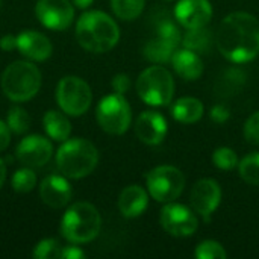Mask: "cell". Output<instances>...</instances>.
<instances>
[{"label": "cell", "mask_w": 259, "mask_h": 259, "mask_svg": "<svg viewBox=\"0 0 259 259\" xmlns=\"http://www.w3.org/2000/svg\"><path fill=\"white\" fill-rule=\"evenodd\" d=\"M219 52L234 64H244L259 53V21L249 12H232L215 32Z\"/></svg>", "instance_id": "obj_1"}, {"label": "cell", "mask_w": 259, "mask_h": 259, "mask_svg": "<svg viewBox=\"0 0 259 259\" xmlns=\"http://www.w3.org/2000/svg\"><path fill=\"white\" fill-rule=\"evenodd\" d=\"M76 38L80 47L93 53H105L120 39L117 23L102 11H88L76 23Z\"/></svg>", "instance_id": "obj_2"}, {"label": "cell", "mask_w": 259, "mask_h": 259, "mask_svg": "<svg viewBox=\"0 0 259 259\" xmlns=\"http://www.w3.org/2000/svg\"><path fill=\"white\" fill-rule=\"evenodd\" d=\"M99 162L96 146L83 138L67 140L56 152L59 171L70 179H82L94 171Z\"/></svg>", "instance_id": "obj_3"}, {"label": "cell", "mask_w": 259, "mask_h": 259, "mask_svg": "<svg viewBox=\"0 0 259 259\" xmlns=\"http://www.w3.org/2000/svg\"><path fill=\"white\" fill-rule=\"evenodd\" d=\"M102 228V217L96 206L87 202L73 203L64 214L61 222V234L73 244L93 241Z\"/></svg>", "instance_id": "obj_4"}, {"label": "cell", "mask_w": 259, "mask_h": 259, "mask_svg": "<svg viewBox=\"0 0 259 259\" xmlns=\"http://www.w3.org/2000/svg\"><path fill=\"white\" fill-rule=\"evenodd\" d=\"M41 87V73L32 62L15 61L2 74V90L12 102L30 100Z\"/></svg>", "instance_id": "obj_5"}, {"label": "cell", "mask_w": 259, "mask_h": 259, "mask_svg": "<svg viewBox=\"0 0 259 259\" xmlns=\"http://www.w3.org/2000/svg\"><path fill=\"white\" fill-rule=\"evenodd\" d=\"M140 99L150 106H167L175 96V80L171 73L161 65L146 68L137 80Z\"/></svg>", "instance_id": "obj_6"}, {"label": "cell", "mask_w": 259, "mask_h": 259, "mask_svg": "<svg viewBox=\"0 0 259 259\" xmlns=\"http://www.w3.org/2000/svg\"><path fill=\"white\" fill-rule=\"evenodd\" d=\"M146 185L152 199L159 203H170L182 194L185 188V176L173 165H161L147 173Z\"/></svg>", "instance_id": "obj_7"}, {"label": "cell", "mask_w": 259, "mask_h": 259, "mask_svg": "<svg viewBox=\"0 0 259 259\" xmlns=\"http://www.w3.org/2000/svg\"><path fill=\"white\" fill-rule=\"evenodd\" d=\"M96 117L99 126L111 135H121L124 134L132 120V112L127 100L123 97V94L114 93L109 96H105L96 109Z\"/></svg>", "instance_id": "obj_8"}, {"label": "cell", "mask_w": 259, "mask_h": 259, "mask_svg": "<svg viewBox=\"0 0 259 259\" xmlns=\"http://www.w3.org/2000/svg\"><path fill=\"white\" fill-rule=\"evenodd\" d=\"M93 100L90 85L77 76H65L56 88V102L64 114L71 117L83 115Z\"/></svg>", "instance_id": "obj_9"}, {"label": "cell", "mask_w": 259, "mask_h": 259, "mask_svg": "<svg viewBox=\"0 0 259 259\" xmlns=\"http://www.w3.org/2000/svg\"><path fill=\"white\" fill-rule=\"evenodd\" d=\"M159 222L164 231L173 237H191L199 228L194 209L191 211L185 205L175 202H170L162 208Z\"/></svg>", "instance_id": "obj_10"}, {"label": "cell", "mask_w": 259, "mask_h": 259, "mask_svg": "<svg viewBox=\"0 0 259 259\" xmlns=\"http://www.w3.org/2000/svg\"><path fill=\"white\" fill-rule=\"evenodd\" d=\"M35 14L44 27L65 30L73 21L74 9L68 0H38Z\"/></svg>", "instance_id": "obj_11"}, {"label": "cell", "mask_w": 259, "mask_h": 259, "mask_svg": "<svg viewBox=\"0 0 259 259\" xmlns=\"http://www.w3.org/2000/svg\"><path fill=\"white\" fill-rule=\"evenodd\" d=\"M190 200L194 212L202 215L205 222H209L222 202V188L214 179H202L193 187Z\"/></svg>", "instance_id": "obj_12"}, {"label": "cell", "mask_w": 259, "mask_h": 259, "mask_svg": "<svg viewBox=\"0 0 259 259\" xmlns=\"http://www.w3.org/2000/svg\"><path fill=\"white\" fill-rule=\"evenodd\" d=\"M52 155H53L52 143L41 135H29L23 138L15 150L17 159L30 168L42 167L50 161Z\"/></svg>", "instance_id": "obj_13"}, {"label": "cell", "mask_w": 259, "mask_h": 259, "mask_svg": "<svg viewBox=\"0 0 259 259\" xmlns=\"http://www.w3.org/2000/svg\"><path fill=\"white\" fill-rule=\"evenodd\" d=\"M175 17L185 29L208 26L212 17L209 0H179L175 8Z\"/></svg>", "instance_id": "obj_14"}, {"label": "cell", "mask_w": 259, "mask_h": 259, "mask_svg": "<svg viewBox=\"0 0 259 259\" xmlns=\"http://www.w3.org/2000/svg\"><path fill=\"white\" fill-rule=\"evenodd\" d=\"M135 134L144 144H161L167 135V120L156 111H144L135 121Z\"/></svg>", "instance_id": "obj_15"}, {"label": "cell", "mask_w": 259, "mask_h": 259, "mask_svg": "<svg viewBox=\"0 0 259 259\" xmlns=\"http://www.w3.org/2000/svg\"><path fill=\"white\" fill-rule=\"evenodd\" d=\"M71 194L73 191H71L68 181L56 175L44 178L39 187V196H41L42 203L53 209L64 208L70 202Z\"/></svg>", "instance_id": "obj_16"}, {"label": "cell", "mask_w": 259, "mask_h": 259, "mask_svg": "<svg viewBox=\"0 0 259 259\" xmlns=\"http://www.w3.org/2000/svg\"><path fill=\"white\" fill-rule=\"evenodd\" d=\"M17 49L30 61H46L50 58L53 50L50 39L35 30L21 32L17 36Z\"/></svg>", "instance_id": "obj_17"}, {"label": "cell", "mask_w": 259, "mask_h": 259, "mask_svg": "<svg viewBox=\"0 0 259 259\" xmlns=\"http://www.w3.org/2000/svg\"><path fill=\"white\" fill-rule=\"evenodd\" d=\"M149 205V194L140 185L126 187L118 197V209L121 215L127 219H135L141 215Z\"/></svg>", "instance_id": "obj_18"}, {"label": "cell", "mask_w": 259, "mask_h": 259, "mask_svg": "<svg viewBox=\"0 0 259 259\" xmlns=\"http://www.w3.org/2000/svg\"><path fill=\"white\" fill-rule=\"evenodd\" d=\"M171 64L175 71L185 80H196L203 73V62L199 53L185 47L181 50H175Z\"/></svg>", "instance_id": "obj_19"}, {"label": "cell", "mask_w": 259, "mask_h": 259, "mask_svg": "<svg viewBox=\"0 0 259 259\" xmlns=\"http://www.w3.org/2000/svg\"><path fill=\"white\" fill-rule=\"evenodd\" d=\"M203 103L196 97H182L176 100L171 106L173 118L185 124H193L199 121L203 115Z\"/></svg>", "instance_id": "obj_20"}, {"label": "cell", "mask_w": 259, "mask_h": 259, "mask_svg": "<svg viewBox=\"0 0 259 259\" xmlns=\"http://www.w3.org/2000/svg\"><path fill=\"white\" fill-rule=\"evenodd\" d=\"M42 124L47 135L55 141H67L71 134V124L68 118L58 111L46 112L42 118Z\"/></svg>", "instance_id": "obj_21"}, {"label": "cell", "mask_w": 259, "mask_h": 259, "mask_svg": "<svg viewBox=\"0 0 259 259\" xmlns=\"http://www.w3.org/2000/svg\"><path fill=\"white\" fill-rule=\"evenodd\" d=\"M246 83V74L240 68H228L215 83V93L220 97H231L241 91Z\"/></svg>", "instance_id": "obj_22"}, {"label": "cell", "mask_w": 259, "mask_h": 259, "mask_svg": "<svg viewBox=\"0 0 259 259\" xmlns=\"http://www.w3.org/2000/svg\"><path fill=\"white\" fill-rule=\"evenodd\" d=\"M212 41H215V36L208 29V26L187 29V33L182 38L184 47L196 53H208L212 47Z\"/></svg>", "instance_id": "obj_23"}, {"label": "cell", "mask_w": 259, "mask_h": 259, "mask_svg": "<svg viewBox=\"0 0 259 259\" xmlns=\"http://www.w3.org/2000/svg\"><path fill=\"white\" fill-rule=\"evenodd\" d=\"M175 50H176L175 46H171L167 41L161 39L159 36H156L155 39H150L146 42L143 53L147 61H152L155 64H165V62L171 61Z\"/></svg>", "instance_id": "obj_24"}, {"label": "cell", "mask_w": 259, "mask_h": 259, "mask_svg": "<svg viewBox=\"0 0 259 259\" xmlns=\"http://www.w3.org/2000/svg\"><path fill=\"white\" fill-rule=\"evenodd\" d=\"M146 0H111L114 14L124 21H132L138 18L144 9Z\"/></svg>", "instance_id": "obj_25"}, {"label": "cell", "mask_w": 259, "mask_h": 259, "mask_svg": "<svg viewBox=\"0 0 259 259\" xmlns=\"http://www.w3.org/2000/svg\"><path fill=\"white\" fill-rule=\"evenodd\" d=\"M240 176L250 185H259V152L244 156L238 164Z\"/></svg>", "instance_id": "obj_26"}, {"label": "cell", "mask_w": 259, "mask_h": 259, "mask_svg": "<svg viewBox=\"0 0 259 259\" xmlns=\"http://www.w3.org/2000/svg\"><path fill=\"white\" fill-rule=\"evenodd\" d=\"M9 129L15 134H24L29 126H30V117L29 114L20 108V106H12L9 111H8V120H6Z\"/></svg>", "instance_id": "obj_27"}, {"label": "cell", "mask_w": 259, "mask_h": 259, "mask_svg": "<svg viewBox=\"0 0 259 259\" xmlns=\"http://www.w3.org/2000/svg\"><path fill=\"white\" fill-rule=\"evenodd\" d=\"M212 162H214V165L217 168L226 170V171L234 170L240 164L237 153L231 147H219V149H215V152L212 153Z\"/></svg>", "instance_id": "obj_28"}, {"label": "cell", "mask_w": 259, "mask_h": 259, "mask_svg": "<svg viewBox=\"0 0 259 259\" xmlns=\"http://www.w3.org/2000/svg\"><path fill=\"white\" fill-rule=\"evenodd\" d=\"M35 184H36V176L30 170V167L20 168L12 176V188L17 193H29L35 188Z\"/></svg>", "instance_id": "obj_29"}, {"label": "cell", "mask_w": 259, "mask_h": 259, "mask_svg": "<svg viewBox=\"0 0 259 259\" xmlns=\"http://www.w3.org/2000/svg\"><path fill=\"white\" fill-rule=\"evenodd\" d=\"M156 36H159L161 39L167 41L168 44H171L175 47H178L182 42V36H181V32H179L178 26L168 18H164V20H161L158 23Z\"/></svg>", "instance_id": "obj_30"}, {"label": "cell", "mask_w": 259, "mask_h": 259, "mask_svg": "<svg viewBox=\"0 0 259 259\" xmlns=\"http://www.w3.org/2000/svg\"><path fill=\"white\" fill-rule=\"evenodd\" d=\"M194 256L197 259H226L228 253L220 243L208 240L196 247Z\"/></svg>", "instance_id": "obj_31"}, {"label": "cell", "mask_w": 259, "mask_h": 259, "mask_svg": "<svg viewBox=\"0 0 259 259\" xmlns=\"http://www.w3.org/2000/svg\"><path fill=\"white\" fill-rule=\"evenodd\" d=\"M62 246L56 240H42L33 249L32 256L35 259H58L61 258Z\"/></svg>", "instance_id": "obj_32"}, {"label": "cell", "mask_w": 259, "mask_h": 259, "mask_svg": "<svg viewBox=\"0 0 259 259\" xmlns=\"http://www.w3.org/2000/svg\"><path fill=\"white\" fill-rule=\"evenodd\" d=\"M244 138L247 143L259 146V111L253 112L244 123Z\"/></svg>", "instance_id": "obj_33"}, {"label": "cell", "mask_w": 259, "mask_h": 259, "mask_svg": "<svg viewBox=\"0 0 259 259\" xmlns=\"http://www.w3.org/2000/svg\"><path fill=\"white\" fill-rule=\"evenodd\" d=\"M229 117H231V111L225 103H217L209 111V118L217 124H222V123L228 121Z\"/></svg>", "instance_id": "obj_34"}, {"label": "cell", "mask_w": 259, "mask_h": 259, "mask_svg": "<svg viewBox=\"0 0 259 259\" xmlns=\"http://www.w3.org/2000/svg\"><path fill=\"white\" fill-rule=\"evenodd\" d=\"M111 83H112L114 91L118 93V94H124V93H127L129 88H131V79H129V76L124 74V73L115 74Z\"/></svg>", "instance_id": "obj_35"}, {"label": "cell", "mask_w": 259, "mask_h": 259, "mask_svg": "<svg viewBox=\"0 0 259 259\" xmlns=\"http://www.w3.org/2000/svg\"><path fill=\"white\" fill-rule=\"evenodd\" d=\"M61 258L64 259H82L85 258V253L76 247V246H67V247H62L61 250Z\"/></svg>", "instance_id": "obj_36"}, {"label": "cell", "mask_w": 259, "mask_h": 259, "mask_svg": "<svg viewBox=\"0 0 259 259\" xmlns=\"http://www.w3.org/2000/svg\"><path fill=\"white\" fill-rule=\"evenodd\" d=\"M11 143V129L8 123L0 120V152L5 150Z\"/></svg>", "instance_id": "obj_37"}, {"label": "cell", "mask_w": 259, "mask_h": 259, "mask_svg": "<svg viewBox=\"0 0 259 259\" xmlns=\"http://www.w3.org/2000/svg\"><path fill=\"white\" fill-rule=\"evenodd\" d=\"M0 49L2 50H6V52H11V50L17 49V36H14V35H5L0 39Z\"/></svg>", "instance_id": "obj_38"}, {"label": "cell", "mask_w": 259, "mask_h": 259, "mask_svg": "<svg viewBox=\"0 0 259 259\" xmlns=\"http://www.w3.org/2000/svg\"><path fill=\"white\" fill-rule=\"evenodd\" d=\"M5 181H6V165H5L3 159H0V188L3 187Z\"/></svg>", "instance_id": "obj_39"}, {"label": "cell", "mask_w": 259, "mask_h": 259, "mask_svg": "<svg viewBox=\"0 0 259 259\" xmlns=\"http://www.w3.org/2000/svg\"><path fill=\"white\" fill-rule=\"evenodd\" d=\"M93 2H94V0H73V3H74L77 8H80V9L88 8L90 5H93Z\"/></svg>", "instance_id": "obj_40"}, {"label": "cell", "mask_w": 259, "mask_h": 259, "mask_svg": "<svg viewBox=\"0 0 259 259\" xmlns=\"http://www.w3.org/2000/svg\"><path fill=\"white\" fill-rule=\"evenodd\" d=\"M2 3H3V0H0V8H2Z\"/></svg>", "instance_id": "obj_41"}, {"label": "cell", "mask_w": 259, "mask_h": 259, "mask_svg": "<svg viewBox=\"0 0 259 259\" xmlns=\"http://www.w3.org/2000/svg\"><path fill=\"white\" fill-rule=\"evenodd\" d=\"M165 2H170V0H165Z\"/></svg>", "instance_id": "obj_42"}]
</instances>
